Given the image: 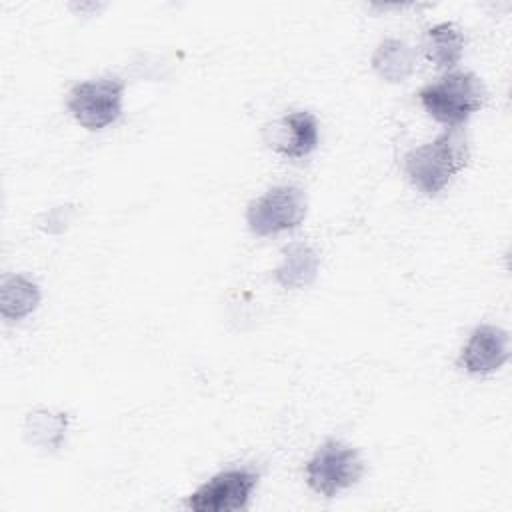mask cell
Segmentation results:
<instances>
[{"mask_svg": "<svg viewBox=\"0 0 512 512\" xmlns=\"http://www.w3.org/2000/svg\"><path fill=\"white\" fill-rule=\"evenodd\" d=\"M304 472L308 486L316 494L332 498L362 478L364 462L356 448L328 440L314 452Z\"/></svg>", "mask_w": 512, "mask_h": 512, "instance_id": "277c9868", "label": "cell"}, {"mask_svg": "<svg viewBox=\"0 0 512 512\" xmlns=\"http://www.w3.org/2000/svg\"><path fill=\"white\" fill-rule=\"evenodd\" d=\"M124 88V80L112 74L78 82L68 94L66 108L82 128L104 130L122 114Z\"/></svg>", "mask_w": 512, "mask_h": 512, "instance_id": "3957f363", "label": "cell"}, {"mask_svg": "<svg viewBox=\"0 0 512 512\" xmlns=\"http://www.w3.org/2000/svg\"><path fill=\"white\" fill-rule=\"evenodd\" d=\"M66 426H68L66 414L50 412V410H34L26 416L24 438L42 450H58L64 442Z\"/></svg>", "mask_w": 512, "mask_h": 512, "instance_id": "4fadbf2b", "label": "cell"}, {"mask_svg": "<svg viewBox=\"0 0 512 512\" xmlns=\"http://www.w3.org/2000/svg\"><path fill=\"white\" fill-rule=\"evenodd\" d=\"M264 140L286 158H304L318 146V120L306 110H296L264 128Z\"/></svg>", "mask_w": 512, "mask_h": 512, "instance_id": "52a82bcc", "label": "cell"}, {"mask_svg": "<svg viewBox=\"0 0 512 512\" xmlns=\"http://www.w3.org/2000/svg\"><path fill=\"white\" fill-rule=\"evenodd\" d=\"M40 304V288L22 274H8L0 282V314L6 322H18Z\"/></svg>", "mask_w": 512, "mask_h": 512, "instance_id": "8fae6325", "label": "cell"}, {"mask_svg": "<svg viewBox=\"0 0 512 512\" xmlns=\"http://www.w3.org/2000/svg\"><path fill=\"white\" fill-rule=\"evenodd\" d=\"M308 210L306 192L300 186H274L246 208V224L256 236H272L294 230Z\"/></svg>", "mask_w": 512, "mask_h": 512, "instance_id": "5b68a950", "label": "cell"}, {"mask_svg": "<svg viewBox=\"0 0 512 512\" xmlns=\"http://www.w3.org/2000/svg\"><path fill=\"white\" fill-rule=\"evenodd\" d=\"M424 110L448 128H462V124L488 100V90L472 72H448L436 82L418 92Z\"/></svg>", "mask_w": 512, "mask_h": 512, "instance_id": "7a4b0ae2", "label": "cell"}, {"mask_svg": "<svg viewBox=\"0 0 512 512\" xmlns=\"http://www.w3.org/2000/svg\"><path fill=\"white\" fill-rule=\"evenodd\" d=\"M508 332L492 326L482 324L472 330L468 342L460 352V366L474 376H484L498 370L508 360Z\"/></svg>", "mask_w": 512, "mask_h": 512, "instance_id": "ba28073f", "label": "cell"}, {"mask_svg": "<svg viewBox=\"0 0 512 512\" xmlns=\"http://www.w3.org/2000/svg\"><path fill=\"white\" fill-rule=\"evenodd\" d=\"M318 266V254L308 244L294 242L282 250V264L274 270V278L284 288H304L314 282Z\"/></svg>", "mask_w": 512, "mask_h": 512, "instance_id": "30bf717a", "label": "cell"}, {"mask_svg": "<svg viewBox=\"0 0 512 512\" xmlns=\"http://www.w3.org/2000/svg\"><path fill=\"white\" fill-rule=\"evenodd\" d=\"M258 484V474L248 468H230L218 472L196 488L186 506L194 512H234L244 510Z\"/></svg>", "mask_w": 512, "mask_h": 512, "instance_id": "8992f818", "label": "cell"}, {"mask_svg": "<svg viewBox=\"0 0 512 512\" xmlns=\"http://www.w3.org/2000/svg\"><path fill=\"white\" fill-rule=\"evenodd\" d=\"M464 34L452 22H440L426 30L422 50L424 56L442 70L454 68L464 54Z\"/></svg>", "mask_w": 512, "mask_h": 512, "instance_id": "9c48e42d", "label": "cell"}, {"mask_svg": "<svg viewBox=\"0 0 512 512\" xmlns=\"http://www.w3.org/2000/svg\"><path fill=\"white\" fill-rule=\"evenodd\" d=\"M470 146L462 128H446L432 142L404 156V174L424 196L440 194L468 166Z\"/></svg>", "mask_w": 512, "mask_h": 512, "instance_id": "6da1fadb", "label": "cell"}, {"mask_svg": "<svg viewBox=\"0 0 512 512\" xmlns=\"http://www.w3.org/2000/svg\"><path fill=\"white\" fill-rule=\"evenodd\" d=\"M372 68L386 82H404L416 68V52L404 40L386 38L372 54Z\"/></svg>", "mask_w": 512, "mask_h": 512, "instance_id": "7c38bea8", "label": "cell"}]
</instances>
